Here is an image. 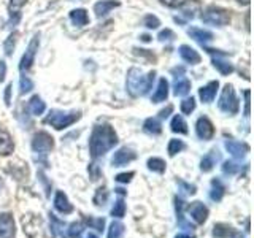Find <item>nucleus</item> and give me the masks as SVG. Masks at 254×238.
<instances>
[{"mask_svg": "<svg viewBox=\"0 0 254 238\" xmlns=\"http://www.w3.org/2000/svg\"><path fill=\"white\" fill-rule=\"evenodd\" d=\"M118 145V135L110 124H97L89 138V153L94 159L105 156Z\"/></svg>", "mask_w": 254, "mask_h": 238, "instance_id": "obj_1", "label": "nucleus"}, {"mask_svg": "<svg viewBox=\"0 0 254 238\" xmlns=\"http://www.w3.org/2000/svg\"><path fill=\"white\" fill-rule=\"evenodd\" d=\"M81 118L79 111H62V110H51L45 118V122L54 127L56 130H64L67 127L73 125L78 119Z\"/></svg>", "mask_w": 254, "mask_h": 238, "instance_id": "obj_2", "label": "nucleus"}, {"mask_svg": "<svg viewBox=\"0 0 254 238\" xmlns=\"http://www.w3.org/2000/svg\"><path fill=\"white\" fill-rule=\"evenodd\" d=\"M200 19L213 27H226L230 24V11L222 6L210 5L202 11Z\"/></svg>", "mask_w": 254, "mask_h": 238, "instance_id": "obj_3", "label": "nucleus"}, {"mask_svg": "<svg viewBox=\"0 0 254 238\" xmlns=\"http://www.w3.org/2000/svg\"><path fill=\"white\" fill-rule=\"evenodd\" d=\"M126 89L132 97L145 95V76H143L140 68L137 67L129 68V71H127V79H126Z\"/></svg>", "mask_w": 254, "mask_h": 238, "instance_id": "obj_4", "label": "nucleus"}, {"mask_svg": "<svg viewBox=\"0 0 254 238\" xmlns=\"http://www.w3.org/2000/svg\"><path fill=\"white\" fill-rule=\"evenodd\" d=\"M218 107L222 113H227V115H237L238 110H240V102L237 99V94L234 91V86L232 84H226L224 89L221 92V97L218 102Z\"/></svg>", "mask_w": 254, "mask_h": 238, "instance_id": "obj_5", "label": "nucleus"}, {"mask_svg": "<svg viewBox=\"0 0 254 238\" xmlns=\"http://www.w3.org/2000/svg\"><path fill=\"white\" fill-rule=\"evenodd\" d=\"M38 48H40V35L35 34L34 37H32L26 53L22 54V58L19 60V70L21 71H27L32 68V65H34V62H35V56L38 53Z\"/></svg>", "mask_w": 254, "mask_h": 238, "instance_id": "obj_6", "label": "nucleus"}, {"mask_svg": "<svg viewBox=\"0 0 254 238\" xmlns=\"http://www.w3.org/2000/svg\"><path fill=\"white\" fill-rule=\"evenodd\" d=\"M54 148V138L45 130H40L32 138V149L38 154H48Z\"/></svg>", "mask_w": 254, "mask_h": 238, "instance_id": "obj_7", "label": "nucleus"}, {"mask_svg": "<svg viewBox=\"0 0 254 238\" xmlns=\"http://www.w3.org/2000/svg\"><path fill=\"white\" fill-rule=\"evenodd\" d=\"M195 133L200 140H211L214 137V125L206 116H200L195 122Z\"/></svg>", "mask_w": 254, "mask_h": 238, "instance_id": "obj_8", "label": "nucleus"}, {"mask_svg": "<svg viewBox=\"0 0 254 238\" xmlns=\"http://www.w3.org/2000/svg\"><path fill=\"white\" fill-rule=\"evenodd\" d=\"M135 159H137V153H135L132 148L124 146V148H119L113 154V157H111V164H113V167H124L129 162L135 161Z\"/></svg>", "mask_w": 254, "mask_h": 238, "instance_id": "obj_9", "label": "nucleus"}, {"mask_svg": "<svg viewBox=\"0 0 254 238\" xmlns=\"http://www.w3.org/2000/svg\"><path fill=\"white\" fill-rule=\"evenodd\" d=\"M226 149L230 153L234 159H243L250 153V145H246L243 141H237L234 138L226 140Z\"/></svg>", "mask_w": 254, "mask_h": 238, "instance_id": "obj_10", "label": "nucleus"}, {"mask_svg": "<svg viewBox=\"0 0 254 238\" xmlns=\"http://www.w3.org/2000/svg\"><path fill=\"white\" fill-rule=\"evenodd\" d=\"M16 234L14 219L10 213L0 214V238H13Z\"/></svg>", "mask_w": 254, "mask_h": 238, "instance_id": "obj_11", "label": "nucleus"}, {"mask_svg": "<svg viewBox=\"0 0 254 238\" xmlns=\"http://www.w3.org/2000/svg\"><path fill=\"white\" fill-rule=\"evenodd\" d=\"M178 53H180V58L186 63H189V65H197V63H200L202 60V56L198 54V51H195L194 48L189 45H181L178 48Z\"/></svg>", "mask_w": 254, "mask_h": 238, "instance_id": "obj_12", "label": "nucleus"}, {"mask_svg": "<svg viewBox=\"0 0 254 238\" xmlns=\"http://www.w3.org/2000/svg\"><path fill=\"white\" fill-rule=\"evenodd\" d=\"M219 91V81H210L198 89V97L203 103H211Z\"/></svg>", "mask_w": 254, "mask_h": 238, "instance_id": "obj_13", "label": "nucleus"}, {"mask_svg": "<svg viewBox=\"0 0 254 238\" xmlns=\"http://www.w3.org/2000/svg\"><path fill=\"white\" fill-rule=\"evenodd\" d=\"M190 218H192L197 224H203L206 221V216H208V208L202 203V202H194L192 205H189L188 208Z\"/></svg>", "mask_w": 254, "mask_h": 238, "instance_id": "obj_14", "label": "nucleus"}, {"mask_svg": "<svg viewBox=\"0 0 254 238\" xmlns=\"http://www.w3.org/2000/svg\"><path fill=\"white\" fill-rule=\"evenodd\" d=\"M188 35L192 40H195V42H198L200 45L210 43V42H213V38H214L213 32L200 29V27H189L188 29Z\"/></svg>", "mask_w": 254, "mask_h": 238, "instance_id": "obj_15", "label": "nucleus"}, {"mask_svg": "<svg viewBox=\"0 0 254 238\" xmlns=\"http://www.w3.org/2000/svg\"><path fill=\"white\" fill-rule=\"evenodd\" d=\"M169 81H167V78H161L157 83V87L156 91L153 92V95H151V102L153 103H162L167 100V97H169Z\"/></svg>", "mask_w": 254, "mask_h": 238, "instance_id": "obj_16", "label": "nucleus"}, {"mask_svg": "<svg viewBox=\"0 0 254 238\" xmlns=\"http://www.w3.org/2000/svg\"><path fill=\"white\" fill-rule=\"evenodd\" d=\"M118 6H121L119 0H100V2L94 5V13L97 18H103V16H107L111 10H115Z\"/></svg>", "mask_w": 254, "mask_h": 238, "instance_id": "obj_17", "label": "nucleus"}, {"mask_svg": "<svg viewBox=\"0 0 254 238\" xmlns=\"http://www.w3.org/2000/svg\"><path fill=\"white\" fill-rule=\"evenodd\" d=\"M200 8H202V3L198 2V0H185V3L180 6V11L185 18L194 19L197 13L200 11Z\"/></svg>", "mask_w": 254, "mask_h": 238, "instance_id": "obj_18", "label": "nucleus"}, {"mask_svg": "<svg viewBox=\"0 0 254 238\" xmlns=\"http://www.w3.org/2000/svg\"><path fill=\"white\" fill-rule=\"evenodd\" d=\"M221 159V154L218 153L216 149H211L210 153H206L203 157H202V161H200V170L203 173H208L214 169V165L218 164V161Z\"/></svg>", "mask_w": 254, "mask_h": 238, "instance_id": "obj_19", "label": "nucleus"}, {"mask_svg": "<svg viewBox=\"0 0 254 238\" xmlns=\"http://www.w3.org/2000/svg\"><path fill=\"white\" fill-rule=\"evenodd\" d=\"M54 208L58 210L59 213L62 214H68L73 211V206H71V203L68 202L67 195L62 192V190H58L56 192V197H54Z\"/></svg>", "mask_w": 254, "mask_h": 238, "instance_id": "obj_20", "label": "nucleus"}, {"mask_svg": "<svg viewBox=\"0 0 254 238\" xmlns=\"http://www.w3.org/2000/svg\"><path fill=\"white\" fill-rule=\"evenodd\" d=\"M70 21L75 27H84L89 24V14L84 8H76V10L70 11Z\"/></svg>", "mask_w": 254, "mask_h": 238, "instance_id": "obj_21", "label": "nucleus"}, {"mask_svg": "<svg viewBox=\"0 0 254 238\" xmlns=\"http://www.w3.org/2000/svg\"><path fill=\"white\" fill-rule=\"evenodd\" d=\"M13 149H14V141L11 138V135L6 130L0 129V156L11 154Z\"/></svg>", "mask_w": 254, "mask_h": 238, "instance_id": "obj_22", "label": "nucleus"}, {"mask_svg": "<svg viewBox=\"0 0 254 238\" xmlns=\"http://www.w3.org/2000/svg\"><path fill=\"white\" fill-rule=\"evenodd\" d=\"M190 92V81L185 76H177L175 79V84H173V94L177 97H185Z\"/></svg>", "mask_w": 254, "mask_h": 238, "instance_id": "obj_23", "label": "nucleus"}, {"mask_svg": "<svg viewBox=\"0 0 254 238\" xmlns=\"http://www.w3.org/2000/svg\"><path fill=\"white\" fill-rule=\"evenodd\" d=\"M29 110L34 116H42L46 111V103L42 100V97L34 95V97L29 100Z\"/></svg>", "mask_w": 254, "mask_h": 238, "instance_id": "obj_24", "label": "nucleus"}, {"mask_svg": "<svg viewBox=\"0 0 254 238\" xmlns=\"http://www.w3.org/2000/svg\"><path fill=\"white\" fill-rule=\"evenodd\" d=\"M226 194V186H224V182H222L221 179H213L211 181V192H210V197H211V200L214 202H219L222 197H224Z\"/></svg>", "mask_w": 254, "mask_h": 238, "instance_id": "obj_25", "label": "nucleus"}, {"mask_svg": "<svg viewBox=\"0 0 254 238\" xmlns=\"http://www.w3.org/2000/svg\"><path fill=\"white\" fill-rule=\"evenodd\" d=\"M213 67L216 68L222 76H227L230 73H234V63H230L229 60H224V59H213Z\"/></svg>", "mask_w": 254, "mask_h": 238, "instance_id": "obj_26", "label": "nucleus"}, {"mask_svg": "<svg viewBox=\"0 0 254 238\" xmlns=\"http://www.w3.org/2000/svg\"><path fill=\"white\" fill-rule=\"evenodd\" d=\"M143 129L151 135H159L162 132V124L157 118H148L146 121L143 122Z\"/></svg>", "mask_w": 254, "mask_h": 238, "instance_id": "obj_27", "label": "nucleus"}, {"mask_svg": "<svg viewBox=\"0 0 254 238\" xmlns=\"http://www.w3.org/2000/svg\"><path fill=\"white\" fill-rule=\"evenodd\" d=\"M170 129L175 133H183V135H185V133H188V124H186L185 119H183L181 115H177V116H173V119H172Z\"/></svg>", "mask_w": 254, "mask_h": 238, "instance_id": "obj_28", "label": "nucleus"}, {"mask_svg": "<svg viewBox=\"0 0 254 238\" xmlns=\"http://www.w3.org/2000/svg\"><path fill=\"white\" fill-rule=\"evenodd\" d=\"M18 37H19V32L18 30H13L8 38L3 42V51H5V56H11L14 48H16V42H18Z\"/></svg>", "mask_w": 254, "mask_h": 238, "instance_id": "obj_29", "label": "nucleus"}, {"mask_svg": "<svg viewBox=\"0 0 254 238\" xmlns=\"http://www.w3.org/2000/svg\"><path fill=\"white\" fill-rule=\"evenodd\" d=\"M186 148L185 145V141L180 140V138H172L169 141V146H167V151H169V156L173 157V156H177L178 153H181L183 149Z\"/></svg>", "mask_w": 254, "mask_h": 238, "instance_id": "obj_30", "label": "nucleus"}, {"mask_svg": "<svg viewBox=\"0 0 254 238\" xmlns=\"http://www.w3.org/2000/svg\"><path fill=\"white\" fill-rule=\"evenodd\" d=\"M148 169L151 172H156V173H164L165 172V162L161 157H151V159H148Z\"/></svg>", "mask_w": 254, "mask_h": 238, "instance_id": "obj_31", "label": "nucleus"}, {"mask_svg": "<svg viewBox=\"0 0 254 238\" xmlns=\"http://www.w3.org/2000/svg\"><path fill=\"white\" fill-rule=\"evenodd\" d=\"M195 107H197V103H195L194 97H186L185 100L180 103V108H181L183 115H190L195 110Z\"/></svg>", "mask_w": 254, "mask_h": 238, "instance_id": "obj_32", "label": "nucleus"}, {"mask_svg": "<svg viewBox=\"0 0 254 238\" xmlns=\"http://www.w3.org/2000/svg\"><path fill=\"white\" fill-rule=\"evenodd\" d=\"M143 26L151 30L159 29V26H161V19H159L156 14H146L145 18H143Z\"/></svg>", "mask_w": 254, "mask_h": 238, "instance_id": "obj_33", "label": "nucleus"}, {"mask_svg": "<svg viewBox=\"0 0 254 238\" xmlns=\"http://www.w3.org/2000/svg\"><path fill=\"white\" fill-rule=\"evenodd\" d=\"M232 234V227H229L226 224H216L213 229V235L216 238H227Z\"/></svg>", "mask_w": 254, "mask_h": 238, "instance_id": "obj_34", "label": "nucleus"}, {"mask_svg": "<svg viewBox=\"0 0 254 238\" xmlns=\"http://www.w3.org/2000/svg\"><path fill=\"white\" fill-rule=\"evenodd\" d=\"M124 234V226L121 222H111L110 230H108V238H121V235Z\"/></svg>", "mask_w": 254, "mask_h": 238, "instance_id": "obj_35", "label": "nucleus"}, {"mask_svg": "<svg viewBox=\"0 0 254 238\" xmlns=\"http://www.w3.org/2000/svg\"><path fill=\"white\" fill-rule=\"evenodd\" d=\"M19 89H21V94H27V92H30L32 89H34V81L29 78V76H26V75H22L21 78H19Z\"/></svg>", "mask_w": 254, "mask_h": 238, "instance_id": "obj_36", "label": "nucleus"}, {"mask_svg": "<svg viewBox=\"0 0 254 238\" xmlns=\"http://www.w3.org/2000/svg\"><path fill=\"white\" fill-rule=\"evenodd\" d=\"M107 200H108V190L105 187L97 189V192H95V195H94V203L97 206H100V205H105Z\"/></svg>", "mask_w": 254, "mask_h": 238, "instance_id": "obj_37", "label": "nucleus"}, {"mask_svg": "<svg viewBox=\"0 0 254 238\" xmlns=\"http://www.w3.org/2000/svg\"><path fill=\"white\" fill-rule=\"evenodd\" d=\"M50 219H51V224H53V232L54 234H59L61 237H64V227H65V224H64V221H59L58 218L54 216V214H50Z\"/></svg>", "mask_w": 254, "mask_h": 238, "instance_id": "obj_38", "label": "nucleus"}, {"mask_svg": "<svg viewBox=\"0 0 254 238\" xmlns=\"http://www.w3.org/2000/svg\"><path fill=\"white\" fill-rule=\"evenodd\" d=\"M124 214H126V203H124V200H118L113 208H111V216L123 218Z\"/></svg>", "mask_w": 254, "mask_h": 238, "instance_id": "obj_39", "label": "nucleus"}, {"mask_svg": "<svg viewBox=\"0 0 254 238\" xmlns=\"http://www.w3.org/2000/svg\"><path fill=\"white\" fill-rule=\"evenodd\" d=\"M83 226L79 224V222H73V224H70V229H68V237L70 238H81L83 235Z\"/></svg>", "mask_w": 254, "mask_h": 238, "instance_id": "obj_40", "label": "nucleus"}, {"mask_svg": "<svg viewBox=\"0 0 254 238\" xmlns=\"http://www.w3.org/2000/svg\"><path fill=\"white\" fill-rule=\"evenodd\" d=\"M238 170H240V165H238L235 161H226L224 165H222V172L226 175H235Z\"/></svg>", "mask_w": 254, "mask_h": 238, "instance_id": "obj_41", "label": "nucleus"}, {"mask_svg": "<svg viewBox=\"0 0 254 238\" xmlns=\"http://www.w3.org/2000/svg\"><path fill=\"white\" fill-rule=\"evenodd\" d=\"M154 79H156V71H154V70H151L149 73L145 76V95H146L151 89H153Z\"/></svg>", "mask_w": 254, "mask_h": 238, "instance_id": "obj_42", "label": "nucleus"}, {"mask_svg": "<svg viewBox=\"0 0 254 238\" xmlns=\"http://www.w3.org/2000/svg\"><path fill=\"white\" fill-rule=\"evenodd\" d=\"M86 222L89 224L92 229H97V230H102L103 226H105V221H103L102 218L99 219H94V218H86Z\"/></svg>", "mask_w": 254, "mask_h": 238, "instance_id": "obj_43", "label": "nucleus"}, {"mask_svg": "<svg viewBox=\"0 0 254 238\" xmlns=\"http://www.w3.org/2000/svg\"><path fill=\"white\" fill-rule=\"evenodd\" d=\"M157 38L161 40V42H172V40L175 38V34L170 30V29H165V30H161L159 32Z\"/></svg>", "mask_w": 254, "mask_h": 238, "instance_id": "obj_44", "label": "nucleus"}, {"mask_svg": "<svg viewBox=\"0 0 254 238\" xmlns=\"http://www.w3.org/2000/svg\"><path fill=\"white\" fill-rule=\"evenodd\" d=\"M27 3V0H10V11H18Z\"/></svg>", "mask_w": 254, "mask_h": 238, "instance_id": "obj_45", "label": "nucleus"}, {"mask_svg": "<svg viewBox=\"0 0 254 238\" xmlns=\"http://www.w3.org/2000/svg\"><path fill=\"white\" fill-rule=\"evenodd\" d=\"M161 3L169 8H180L183 3H185V0H161Z\"/></svg>", "mask_w": 254, "mask_h": 238, "instance_id": "obj_46", "label": "nucleus"}, {"mask_svg": "<svg viewBox=\"0 0 254 238\" xmlns=\"http://www.w3.org/2000/svg\"><path fill=\"white\" fill-rule=\"evenodd\" d=\"M21 21V13L19 11H10V21H8V26H16Z\"/></svg>", "mask_w": 254, "mask_h": 238, "instance_id": "obj_47", "label": "nucleus"}, {"mask_svg": "<svg viewBox=\"0 0 254 238\" xmlns=\"http://www.w3.org/2000/svg\"><path fill=\"white\" fill-rule=\"evenodd\" d=\"M11 89H13V84H8L5 87V92H3V99H5V105L6 107L11 105Z\"/></svg>", "mask_w": 254, "mask_h": 238, "instance_id": "obj_48", "label": "nucleus"}, {"mask_svg": "<svg viewBox=\"0 0 254 238\" xmlns=\"http://www.w3.org/2000/svg\"><path fill=\"white\" fill-rule=\"evenodd\" d=\"M133 172H129V173H119L118 177H116V181L118 182H129L130 179H132V177H133Z\"/></svg>", "mask_w": 254, "mask_h": 238, "instance_id": "obj_49", "label": "nucleus"}, {"mask_svg": "<svg viewBox=\"0 0 254 238\" xmlns=\"http://www.w3.org/2000/svg\"><path fill=\"white\" fill-rule=\"evenodd\" d=\"M172 111H173V107H172V105H169L167 108H164V110L159 111V118H161V119H167V118L170 116Z\"/></svg>", "mask_w": 254, "mask_h": 238, "instance_id": "obj_50", "label": "nucleus"}, {"mask_svg": "<svg viewBox=\"0 0 254 238\" xmlns=\"http://www.w3.org/2000/svg\"><path fill=\"white\" fill-rule=\"evenodd\" d=\"M180 182V186L181 187H185L186 189V192L188 194H195V186L194 184H188V182H185V181H178Z\"/></svg>", "mask_w": 254, "mask_h": 238, "instance_id": "obj_51", "label": "nucleus"}, {"mask_svg": "<svg viewBox=\"0 0 254 238\" xmlns=\"http://www.w3.org/2000/svg\"><path fill=\"white\" fill-rule=\"evenodd\" d=\"M245 116H250V91H245Z\"/></svg>", "mask_w": 254, "mask_h": 238, "instance_id": "obj_52", "label": "nucleus"}, {"mask_svg": "<svg viewBox=\"0 0 254 238\" xmlns=\"http://www.w3.org/2000/svg\"><path fill=\"white\" fill-rule=\"evenodd\" d=\"M5 76H6V63L3 60H0V83L5 81Z\"/></svg>", "mask_w": 254, "mask_h": 238, "instance_id": "obj_53", "label": "nucleus"}, {"mask_svg": "<svg viewBox=\"0 0 254 238\" xmlns=\"http://www.w3.org/2000/svg\"><path fill=\"white\" fill-rule=\"evenodd\" d=\"M87 170H89V172L92 173V179H94V181H95V179H99L100 173H99V169H97V167H95L94 164H91V165H89V169H87Z\"/></svg>", "mask_w": 254, "mask_h": 238, "instance_id": "obj_54", "label": "nucleus"}, {"mask_svg": "<svg viewBox=\"0 0 254 238\" xmlns=\"http://www.w3.org/2000/svg\"><path fill=\"white\" fill-rule=\"evenodd\" d=\"M175 238H195L194 235H189V234H178Z\"/></svg>", "mask_w": 254, "mask_h": 238, "instance_id": "obj_55", "label": "nucleus"}, {"mask_svg": "<svg viewBox=\"0 0 254 238\" xmlns=\"http://www.w3.org/2000/svg\"><path fill=\"white\" fill-rule=\"evenodd\" d=\"M140 40H141V42L148 43V42H151V37H149V35H141V37H140Z\"/></svg>", "mask_w": 254, "mask_h": 238, "instance_id": "obj_56", "label": "nucleus"}, {"mask_svg": "<svg viewBox=\"0 0 254 238\" xmlns=\"http://www.w3.org/2000/svg\"><path fill=\"white\" fill-rule=\"evenodd\" d=\"M237 2L240 3V5H250L251 0H237Z\"/></svg>", "mask_w": 254, "mask_h": 238, "instance_id": "obj_57", "label": "nucleus"}, {"mask_svg": "<svg viewBox=\"0 0 254 238\" xmlns=\"http://www.w3.org/2000/svg\"><path fill=\"white\" fill-rule=\"evenodd\" d=\"M206 53H210V54H214V51H213V50H210V48H206ZM218 54H221V56H226L224 53H218Z\"/></svg>", "mask_w": 254, "mask_h": 238, "instance_id": "obj_58", "label": "nucleus"}, {"mask_svg": "<svg viewBox=\"0 0 254 238\" xmlns=\"http://www.w3.org/2000/svg\"><path fill=\"white\" fill-rule=\"evenodd\" d=\"M116 192H118V194H121V195H124V194H126V192H124V189H121V187L116 189Z\"/></svg>", "mask_w": 254, "mask_h": 238, "instance_id": "obj_59", "label": "nucleus"}, {"mask_svg": "<svg viewBox=\"0 0 254 238\" xmlns=\"http://www.w3.org/2000/svg\"><path fill=\"white\" fill-rule=\"evenodd\" d=\"M87 238H99L97 235H94V234H89V235H87Z\"/></svg>", "mask_w": 254, "mask_h": 238, "instance_id": "obj_60", "label": "nucleus"}, {"mask_svg": "<svg viewBox=\"0 0 254 238\" xmlns=\"http://www.w3.org/2000/svg\"><path fill=\"white\" fill-rule=\"evenodd\" d=\"M2 186H3V181H2V177H0V189H2Z\"/></svg>", "mask_w": 254, "mask_h": 238, "instance_id": "obj_61", "label": "nucleus"}, {"mask_svg": "<svg viewBox=\"0 0 254 238\" xmlns=\"http://www.w3.org/2000/svg\"><path fill=\"white\" fill-rule=\"evenodd\" d=\"M70 2H75V0H70Z\"/></svg>", "mask_w": 254, "mask_h": 238, "instance_id": "obj_62", "label": "nucleus"}]
</instances>
